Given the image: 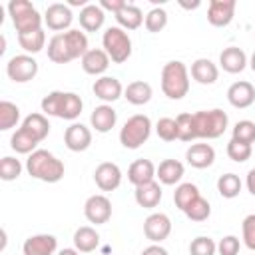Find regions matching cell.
Segmentation results:
<instances>
[{
  "label": "cell",
  "mask_w": 255,
  "mask_h": 255,
  "mask_svg": "<svg viewBox=\"0 0 255 255\" xmlns=\"http://www.w3.org/2000/svg\"><path fill=\"white\" fill-rule=\"evenodd\" d=\"M94 96L96 98H100L102 102H106V104H112V102H116L118 98H122V94H124V86H122V82L118 80V78H114V76H102V78H98L96 82H94Z\"/></svg>",
  "instance_id": "18"
},
{
  "label": "cell",
  "mask_w": 255,
  "mask_h": 255,
  "mask_svg": "<svg viewBox=\"0 0 255 255\" xmlns=\"http://www.w3.org/2000/svg\"><path fill=\"white\" fill-rule=\"evenodd\" d=\"M247 64H249L247 54L237 46H229L219 54V66L227 74H239V72L245 70Z\"/></svg>",
  "instance_id": "20"
},
{
  "label": "cell",
  "mask_w": 255,
  "mask_h": 255,
  "mask_svg": "<svg viewBox=\"0 0 255 255\" xmlns=\"http://www.w3.org/2000/svg\"><path fill=\"white\" fill-rule=\"evenodd\" d=\"M84 215L90 223H96V225H104L110 221L112 217V201L102 195V193H96V195H90L84 203Z\"/></svg>",
  "instance_id": "10"
},
{
  "label": "cell",
  "mask_w": 255,
  "mask_h": 255,
  "mask_svg": "<svg viewBox=\"0 0 255 255\" xmlns=\"http://www.w3.org/2000/svg\"><path fill=\"white\" fill-rule=\"evenodd\" d=\"M100 245V235L94 227L84 225L78 227L74 233V249H78L80 253H92L96 247Z\"/></svg>",
  "instance_id": "28"
},
{
  "label": "cell",
  "mask_w": 255,
  "mask_h": 255,
  "mask_svg": "<svg viewBox=\"0 0 255 255\" xmlns=\"http://www.w3.org/2000/svg\"><path fill=\"white\" fill-rule=\"evenodd\" d=\"M193 122H195V131L197 137L201 139H215L221 137L227 129L229 118L223 110L213 108V110H201L193 114Z\"/></svg>",
  "instance_id": "5"
},
{
  "label": "cell",
  "mask_w": 255,
  "mask_h": 255,
  "mask_svg": "<svg viewBox=\"0 0 255 255\" xmlns=\"http://www.w3.org/2000/svg\"><path fill=\"white\" fill-rule=\"evenodd\" d=\"M26 171L34 179H40V181H46V183H58L64 177L66 167H64V161L58 159L52 151L36 149L26 159Z\"/></svg>",
  "instance_id": "2"
},
{
  "label": "cell",
  "mask_w": 255,
  "mask_h": 255,
  "mask_svg": "<svg viewBox=\"0 0 255 255\" xmlns=\"http://www.w3.org/2000/svg\"><path fill=\"white\" fill-rule=\"evenodd\" d=\"M116 122H118V112L110 104H102L94 108V112L90 114V124L100 133H108L116 126Z\"/></svg>",
  "instance_id": "23"
},
{
  "label": "cell",
  "mask_w": 255,
  "mask_h": 255,
  "mask_svg": "<svg viewBox=\"0 0 255 255\" xmlns=\"http://www.w3.org/2000/svg\"><path fill=\"white\" fill-rule=\"evenodd\" d=\"M155 169L157 167L153 165V161H149V159H135L128 167V179L135 187L151 183V181H155Z\"/></svg>",
  "instance_id": "22"
},
{
  "label": "cell",
  "mask_w": 255,
  "mask_h": 255,
  "mask_svg": "<svg viewBox=\"0 0 255 255\" xmlns=\"http://www.w3.org/2000/svg\"><path fill=\"white\" fill-rule=\"evenodd\" d=\"M40 106L44 116H54V118L74 122L76 118H80L84 102L74 92H50L48 96L42 98Z\"/></svg>",
  "instance_id": "3"
},
{
  "label": "cell",
  "mask_w": 255,
  "mask_h": 255,
  "mask_svg": "<svg viewBox=\"0 0 255 255\" xmlns=\"http://www.w3.org/2000/svg\"><path fill=\"white\" fill-rule=\"evenodd\" d=\"M235 0H211L207 6V22L215 28L229 26L235 16Z\"/></svg>",
  "instance_id": "14"
},
{
  "label": "cell",
  "mask_w": 255,
  "mask_h": 255,
  "mask_svg": "<svg viewBox=\"0 0 255 255\" xmlns=\"http://www.w3.org/2000/svg\"><path fill=\"white\" fill-rule=\"evenodd\" d=\"M88 36L80 30H68L60 32L50 38L48 42V58L54 64H68L76 58L82 60V56L88 52Z\"/></svg>",
  "instance_id": "1"
},
{
  "label": "cell",
  "mask_w": 255,
  "mask_h": 255,
  "mask_svg": "<svg viewBox=\"0 0 255 255\" xmlns=\"http://www.w3.org/2000/svg\"><path fill=\"white\" fill-rule=\"evenodd\" d=\"M231 139L235 141H241V143H253L255 141V122L251 120H241L233 126V131H231Z\"/></svg>",
  "instance_id": "39"
},
{
  "label": "cell",
  "mask_w": 255,
  "mask_h": 255,
  "mask_svg": "<svg viewBox=\"0 0 255 255\" xmlns=\"http://www.w3.org/2000/svg\"><path fill=\"white\" fill-rule=\"evenodd\" d=\"M64 143L70 151H86L92 145V131L84 124H70L64 131Z\"/></svg>",
  "instance_id": "15"
},
{
  "label": "cell",
  "mask_w": 255,
  "mask_h": 255,
  "mask_svg": "<svg viewBox=\"0 0 255 255\" xmlns=\"http://www.w3.org/2000/svg\"><path fill=\"white\" fill-rule=\"evenodd\" d=\"M58 255H80V251L78 249H72V247H66V249L58 251Z\"/></svg>",
  "instance_id": "50"
},
{
  "label": "cell",
  "mask_w": 255,
  "mask_h": 255,
  "mask_svg": "<svg viewBox=\"0 0 255 255\" xmlns=\"http://www.w3.org/2000/svg\"><path fill=\"white\" fill-rule=\"evenodd\" d=\"M149 135H151V120L143 114H135L128 118V122L120 129V143L126 149H137L149 139Z\"/></svg>",
  "instance_id": "7"
},
{
  "label": "cell",
  "mask_w": 255,
  "mask_h": 255,
  "mask_svg": "<svg viewBox=\"0 0 255 255\" xmlns=\"http://www.w3.org/2000/svg\"><path fill=\"white\" fill-rule=\"evenodd\" d=\"M56 249H58V239L50 233L30 235L22 245L24 255H54Z\"/></svg>",
  "instance_id": "16"
},
{
  "label": "cell",
  "mask_w": 255,
  "mask_h": 255,
  "mask_svg": "<svg viewBox=\"0 0 255 255\" xmlns=\"http://www.w3.org/2000/svg\"><path fill=\"white\" fill-rule=\"evenodd\" d=\"M215 251H217V243L205 235H199L189 243V255H215Z\"/></svg>",
  "instance_id": "42"
},
{
  "label": "cell",
  "mask_w": 255,
  "mask_h": 255,
  "mask_svg": "<svg viewBox=\"0 0 255 255\" xmlns=\"http://www.w3.org/2000/svg\"><path fill=\"white\" fill-rule=\"evenodd\" d=\"M20 122V108L8 100L0 102V129H12L16 124Z\"/></svg>",
  "instance_id": "36"
},
{
  "label": "cell",
  "mask_w": 255,
  "mask_h": 255,
  "mask_svg": "<svg viewBox=\"0 0 255 255\" xmlns=\"http://www.w3.org/2000/svg\"><path fill=\"white\" fill-rule=\"evenodd\" d=\"M20 128H24V129H26L30 135H34L38 141L46 139V135L50 133V124H48V120H46L44 114H30V116H26Z\"/></svg>",
  "instance_id": "31"
},
{
  "label": "cell",
  "mask_w": 255,
  "mask_h": 255,
  "mask_svg": "<svg viewBox=\"0 0 255 255\" xmlns=\"http://www.w3.org/2000/svg\"><path fill=\"white\" fill-rule=\"evenodd\" d=\"M199 195H201V193H199V187H197L195 183H179V185L175 187V191H173L175 207L181 209V211H185L187 205H189L193 199H197Z\"/></svg>",
  "instance_id": "33"
},
{
  "label": "cell",
  "mask_w": 255,
  "mask_h": 255,
  "mask_svg": "<svg viewBox=\"0 0 255 255\" xmlns=\"http://www.w3.org/2000/svg\"><path fill=\"white\" fill-rule=\"evenodd\" d=\"M185 215H187V219H191V221H205L209 215H211V205H209V201L205 199V197H197V199H193L189 205H187V209L183 211Z\"/></svg>",
  "instance_id": "38"
},
{
  "label": "cell",
  "mask_w": 255,
  "mask_h": 255,
  "mask_svg": "<svg viewBox=\"0 0 255 255\" xmlns=\"http://www.w3.org/2000/svg\"><path fill=\"white\" fill-rule=\"evenodd\" d=\"M110 68V56L102 48H92L82 56V70L90 76H102Z\"/></svg>",
  "instance_id": "21"
},
{
  "label": "cell",
  "mask_w": 255,
  "mask_h": 255,
  "mask_svg": "<svg viewBox=\"0 0 255 255\" xmlns=\"http://www.w3.org/2000/svg\"><path fill=\"white\" fill-rule=\"evenodd\" d=\"M133 197H135V201H137L139 207H143V209H153V207H157L159 201H161V187H159L157 181L139 185V187H135Z\"/></svg>",
  "instance_id": "27"
},
{
  "label": "cell",
  "mask_w": 255,
  "mask_h": 255,
  "mask_svg": "<svg viewBox=\"0 0 255 255\" xmlns=\"http://www.w3.org/2000/svg\"><path fill=\"white\" fill-rule=\"evenodd\" d=\"M241 231H243V243L255 251V213H249L243 223H241Z\"/></svg>",
  "instance_id": "45"
},
{
  "label": "cell",
  "mask_w": 255,
  "mask_h": 255,
  "mask_svg": "<svg viewBox=\"0 0 255 255\" xmlns=\"http://www.w3.org/2000/svg\"><path fill=\"white\" fill-rule=\"evenodd\" d=\"M8 14L12 18V24L18 34H28L34 30H42L44 16L38 14V10L28 0H12L8 2Z\"/></svg>",
  "instance_id": "6"
},
{
  "label": "cell",
  "mask_w": 255,
  "mask_h": 255,
  "mask_svg": "<svg viewBox=\"0 0 255 255\" xmlns=\"http://www.w3.org/2000/svg\"><path fill=\"white\" fill-rule=\"evenodd\" d=\"M249 68L255 72V52H253V54H251V58H249Z\"/></svg>",
  "instance_id": "51"
},
{
  "label": "cell",
  "mask_w": 255,
  "mask_h": 255,
  "mask_svg": "<svg viewBox=\"0 0 255 255\" xmlns=\"http://www.w3.org/2000/svg\"><path fill=\"white\" fill-rule=\"evenodd\" d=\"M6 74L12 82L16 84H26L30 80L36 78L38 74V62L28 56V54H20V56H12L6 64Z\"/></svg>",
  "instance_id": "9"
},
{
  "label": "cell",
  "mask_w": 255,
  "mask_h": 255,
  "mask_svg": "<svg viewBox=\"0 0 255 255\" xmlns=\"http://www.w3.org/2000/svg\"><path fill=\"white\" fill-rule=\"evenodd\" d=\"M227 100L233 108L237 110H245L249 108L253 102H255V88L251 82H245V80H239V82H233L229 88H227Z\"/></svg>",
  "instance_id": "17"
},
{
  "label": "cell",
  "mask_w": 255,
  "mask_h": 255,
  "mask_svg": "<svg viewBox=\"0 0 255 255\" xmlns=\"http://www.w3.org/2000/svg\"><path fill=\"white\" fill-rule=\"evenodd\" d=\"M126 4H128V2H124V0H100V8H102L104 12L110 10V12H114V14H118Z\"/></svg>",
  "instance_id": "47"
},
{
  "label": "cell",
  "mask_w": 255,
  "mask_h": 255,
  "mask_svg": "<svg viewBox=\"0 0 255 255\" xmlns=\"http://www.w3.org/2000/svg\"><path fill=\"white\" fill-rule=\"evenodd\" d=\"M251 151L253 149H251L249 143H241V141H235V139H229V143H227V155H229V159H233L237 163L247 161L251 157Z\"/></svg>",
  "instance_id": "44"
},
{
  "label": "cell",
  "mask_w": 255,
  "mask_h": 255,
  "mask_svg": "<svg viewBox=\"0 0 255 255\" xmlns=\"http://www.w3.org/2000/svg\"><path fill=\"white\" fill-rule=\"evenodd\" d=\"M175 124H177V139H181V141H193V139H197L193 114H189V112L179 114L175 118Z\"/></svg>",
  "instance_id": "37"
},
{
  "label": "cell",
  "mask_w": 255,
  "mask_h": 255,
  "mask_svg": "<svg viewBox=\"0 0 255 255\" xmlns=\"http://www.w3.org/2000/svg\"><path fill=\"white\" fill-rule=\"evenodd\" d=\"M183 171H185V167H183L181 161H177V159H163L157 165V169H155V177L163 185H175L183 177Z\"/></svg>",
  "instance_id": "26"
},
{
  "label": "cell",
  "mask_w": 255,
  "mask_h": 255,
  "mask_svg": "<svg viewBox=\"0 0 255 255\" xmlns=\"http://www.w3.org/2000/svg\"><path fill=\"white\" fill-rule=\"evenodd\" d=\"M143 233L151 243H161L171 233V219L165 213H151L143 221Z\"/></svg>",
  "instance_id": "13"
},
{
  "label": "cell",
  "mask_w": 255,
  "mask_h": 255,
  "mask_svg": "<svg viewBox=\"0 0 255 255\" xmlns=\"http://www.w3.org/2000/svg\"><path fill=\"white\" fill-rule=\"evenodd\" d=\"M72 20H74V14H72L70 6H68V4H62V2L50 4V6L46 8V12H44V22H46V26H48L50 30L58 32V34H60L62 30L68 32V28L72 26Z\"/></svg>",
  "instance_id": "11"
},
{
  "label": "cell",
  "mask_w": 255,
  "mask_h": 255,
  "mask_svg": "<svg viewBox=\"0 0 255 255\" xmlns=\"http://www.w3.org/2000/svg\"><path fill=\"white\" fill-rule=\"evenodd\" d=\"M239 249H241V241L235 235H225L217 243V253L219 255H237Z\"/></svg>",
  "instance_id": "46"
},
{
  "label": "cell",
  "mask_w": 255,
  "mask_h": 255,
  "mask_svg": "<svg viewBox=\"0 0 255 255\" xmlns=\"http://www.w3.org/2000/svg\"><path fill=\"white\" fill-rule=\"evenodd\" d=\"M185 159L195 169H205L215 161V149L209 143H191L185 151Z\"/></svg>",
  "instance_id": "19"
},
{
  "label": "cell",
  "mask_w": 255,
  "mask_h": 255,
  "mask_svg": "<svg viewBox=\"0 0 255 255\" xmlns=\"http://www.w3.org/2000/svg\"><path fill=\"white\" fill-rule=\"evenodd\" d=\"M245 185H247L249 193H251V195H255V167H253V169H249L247 179H245Z\"/></svg>",
  "instance_id": "49"
},
{
  "label": "cell",
  "mask_w": 255,
  "mask_h": 255,
  "mask_svg": "<svg viewBox=\"0 0 255 255\" xmlns=\"http://www.w3.org/2000/svg\"><path fill=\"white\" fill-rule=\"evenodd\" d=\"M94 181L102 191H114L122 183V169L114 161H102L94 171Z\"/></svg>",
  "instance_id": "12"
},
{
  "label": "cell",
  "mask_w": 255,
  "mask_h": 255,
  "mask_svg": "<svg viewBox=\"0 0 255 255\" xmlns=\"http://www.w3.org/2000/svg\"><path fill=\"white\" fill-rule=\"evenodd\" d=\"M191 78L201 86H211L219 78V68L209 58H197L191 64Z\"/></svg>",
  "instance_id": "24"
},
{
  "label": "cell",
  "mask_w": 255,
  "mask_h": 255,
  "mask_svg": "<svg viewBox=\"0 0 255 255\" xmlns=\"http://www.w3.org/2000/svg\"><path fill=\"white\" fill-rule=\"evenodd\" d=\"M102 46L114 64H124L131 56V38L120 26H110L104 32Z\"/></svg>",
  "instance_id": "8"
},
{
  "label": "cell",
  "mask_w": 255,
  "mask_h": 255,
  "mask_svg": "<svg viewBox=\"0 0 255 255\" xmlns=\"http://www.w3.org/2000/svg\"><path fill=\"white\" fill-rule=\"evenodd\" d=\"M20 173H22L20 159H16L12 155H6L0 159V179L2 181H14L20 177Z\"/></svg>",
  "instance_id": "40"
},
{
  "label": "cell",
  "mask_w": 255,
  "mask_h": 255,
  "mask_svg": "<svg viewBox=\"0 0 255 255\" xmlns=\"http://www.w3.org/2000/svg\"><path fill=\"white\" fill-rule=\"evenodd\" d=\"M161 92L169 100H181L189 92V70L181 60H171L161 68Z\"/></svg>",
  "instance_id": "4"
},
{
  "label": "cell",
  "mask_w": 255,
  "mask_h": 255,
  "mask_svg": "<svg viewBox=\"0 0 255 255\" xmlns=\"http://www.w3.org/2000/svg\"><path fill=\"white\" fill-rule=\"evenodd\" d=\"M18 44L28 54H38L46 46V34L44 30H34L28 34H18Z\"/></svg>",
  "instance_id": "34"
},
{
  "label": "cell",
  "mask_w": 255,
  "mask_h": 255,
  "mask_svg": "<svg viewBox=\"0 0 255 255\" xmlns=\"http://www.w3.org/2000/svg\"><path fill=\"white\" fill-rule=\"evenodd\" d=\"M80 26L86 32H98L106 22V12L100 8V4H88L80 10Z\"/></svg>",
  "instance_id": "25"
},
{
  "label": "cell",
  "mask_w": 255,
  "mask_h": 255,
  "mask_svg": "<svg viewBox=\"0 0 255 255\" xmlns=\"http://www.w3.org/2000/svg\"><path fill=\"white\" fill-rule=\"evenodd\" d=\"M40 141L34 137V135H30L24 128H18L14 133H12V137H10V147L16 151V153H34L36 151V145H38Z\"/></svg>",
  "instance_id": "32"
},
{
  "label": "cell",
  "mask_w": 255,
  "mask_h": 255,
  "mask_svg": "<svg viewBox=\"0 0 255 255\" xmlns=\"http://www.w3.org/2000/svg\"><path fill=\"white\" fill-rule=\"evenodd\" d=\"M147 32H161L165 26H167V12L163 8H151L147 14H145V20H143Z\"/></svg>",
  "instance_id": "41"
},
{
  "label": "cell",
  "mask_w": 255,
  "mask_h": 255,
  "mask_svg": "<svg viewBox=\"0 0 255 255\" xmlns=\"http://www.w3.org/2000/svg\"><path fill=\"white\" fill-rule=\"evenodd\" d=\"M155 133L163 141H173L177 139V124L173 118H159L155 124Z\"/></svg>",
  "instance_id": "43"
},
{
  "label": "cell",
  "mask_w": 255,
  "mask_h": 255,
  "mask_svg": "<svg viewBox=\"0 0 255 255\" xmlns=\"http://www.w3.org/2000/svg\"><path fill=\"white\" fill-rule=\"evenodd\" d=\"M141 255H169V253H167V249H163L159 243H153V245L145 247V249L141 251Z\"/></svg>",
  "instance_id": "48"
},
{
  "label": "cell",
  "mask_w": 255,
  "mask_h": 255,
  "mask_svg": "<svg viewBox=\"0 0 255 255\" xmlns=\"http://www.w3.org/2000/svg\"><path fill=\"white\" fill-rule=\"evenodd\" d=\"M151 96H153V90H151V86H149L147 82H143V80H135V82L128 84V88L124 90V98H126L129 104H133V106H143V104H147V102L151 100Z\"/></svg>",
  "instance_id": "30"
},
{
  "label": "cell",
  "mask_w": 255,
  "mask_h": 255,
  "mask_svg": "<svg viewBox=\"0 0 255 255\" xmlns=\"http://www.w3.org/2000/svg\"><path fill=\"white\" fill-rule=\"evenodd\" d=\"M217 191L225 199H233L241 193V179L235 173H223L217 179Z\"/></svg>",
  "instance_id": "35"
},
{
  "label": "cell",
  "mask_w": 255,
  "mask_h": 255,
  "mask_svg": "<svg viewBox=\"0 0 255 255\" xmlns=\"http://www.w3.org/2000/svg\"><path fill=\"white\" fill-rule=\"evenodd\" d=\"M116 16V22L120 24V28H124V30H137L141 24H143V20H145V16H143V12L135 6V4H126L118 14H114Z\"/></svg>",
  "instance_id": "29"
}]
</instances>
